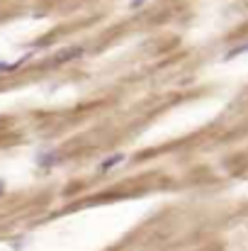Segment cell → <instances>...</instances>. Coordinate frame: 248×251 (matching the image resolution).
<instances>
[{"label":"cell","instance_id":"6da1fadb","mask_svg":"<svg viewBox=\"0 0 248 251\" xmlns=\"http://www.w3.org/2000/svg\"><path fill=\"white\" fill-rule=\"evenodd\" d=\"M83 54H85L83 47H68V49L59 51V54L51 59V64H54V66H61V64H66V61H76V59H81Z\"/></svg>","mask_w":248,"mask_h":251},{"label":"cell","instance_id":"7a4b0ae2","mask_svg":"<svg viewBox=\"0 0 248 251\" xmlns=\"http://www.w3.org/2000/svg\"><path fill=\"white\" fill-rule=\"evenodd\" d=\"M122 161H124V154H114V156H110V159H105V161L100 164V168H97V171H100V173H105V171H110V168H114V166H117V164H122Z\"/></svg>","mask_w":248,"mask_h":251},{"label":"cell","instance_id":"3957f363","mask_svg":"<svg viewBox=\"0 0 248 251\" xmlns=\"http://www.w3.org/2000/svg\"><path fill=\"white\" fill-rule=\"evenodd\" d=\"M37 161H39V166L49 168V166H54V164L59 161V154H42V156H39Z\"/></svg>","mask_w":248,"mask_h":251},{"label":"cell","instance_id":"277c9868","mask_svg":"<svg viewBox=\"0 0 248 251\" xmlns=\"http://www.w3.org/2000/svg\"><path fill=\"white\" fill-rule=\"evenodd\" d=\"M246 51H248V44H241V47H236V49L226 51V54H224V59L229 61V59H236V56H241V54H246Z\"/></svg>","mask_w":248,"mask_h":251},{"label":"cell","instance_id":"5b68a950","mask_svg":"<svg viewBox=\"0 0 248 251\" xmlns=\"http://www.w3.org/2000/svg\"><path fill=\"white\" fill-rule=\"evenodd\" d=\"M24 59H27V56H22V59H17L15 64H2V61H0V71H15V69H17V66H20V64L24 61Z\"/></svg>","mask_w":248,"mask_h":251},{"label":"cell","instance_id":"8992f818","mask_svg":"<svg viewBox=\"0 0 248 251\" xmlns=\"http://www.w3.org/2000/svg\"><path fill=\"white\" fill-rule=\"evenodd\" d=\"M144 2H146V0H132V2H129V5H132V7H134V10H139V7H141V5H144Z\"/></svg>","mask_w":248,"mask_h":251},{"label":"cell","instance_id":"52a82bcc","mask_svg":"<svg viewBox=\"0 0 248 251\" xmlns=\"http://www.w3.org/2000/svg\"><path fill=\"white\" fill-rule=\"evenodd\" d=\"M2 190H5V183H2V180H0V193H2Z\"/></svg>","mask_w":248,"mask_h":251}]
</instances>
